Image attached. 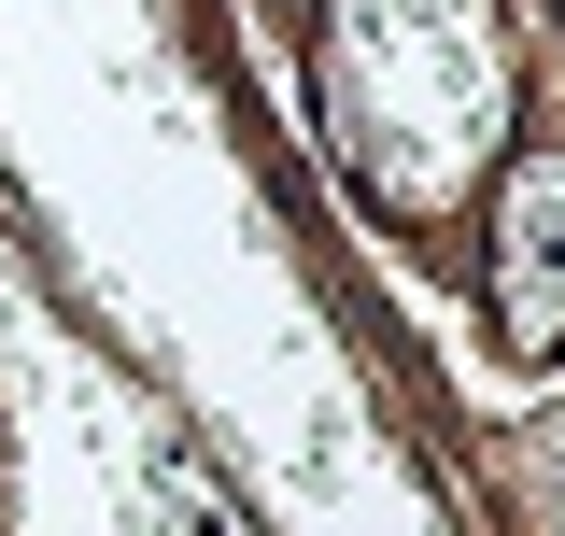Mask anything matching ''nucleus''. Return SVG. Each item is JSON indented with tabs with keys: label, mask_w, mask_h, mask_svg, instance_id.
I'll list each match as a JSON object with an SVG mask.
<instances>
[{
	"label": "nucleus",
	"mask_w": 565,
	"mask_h": 536,
	"mask_svg": "<svg viewBox=\"0 0 565 536\" xmlns=\"http://www.w3.org/2000/svg\"><path fill=\"white\" fill-rule=\"evenodd\" d=\"M326 114H340L353 184L396 212V226H438L494 170V128H509L494 0H340Z\"/></svg>",
	"instance_id": "nucleus-1"
},
{
	"label": "nucleus",
	"mask_w": 565,
	"mask_h": 536,
	"mask_svg": "<svg viewBox=\"0 0 565 536\" xmlns=\"http://www.w3.org/2000/svg\"><path fill=\"white\" fill-rule=\"evenodd\" d=\"M494 325L523 339H565V156L509 170V255H494Z\"/></svg>",
	"instance_id": "nucleus-2"
}]
</instances>
